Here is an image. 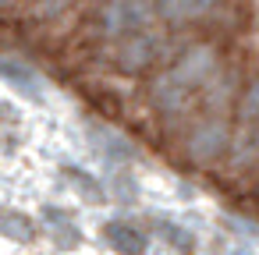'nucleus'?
Returning a JSON list of instances; mask_svg holds the SVG:
<instances>
[{
    "label": "nucleus",
    "mask_w": 259,
    "mask_h": 255,
    "mask_svg": "<svg viewBox=\"0 0 259 255\" xmlns=\"http://www.w3.org/2000/svg\"><path fill=\"white\" fill-rule=\"evenodd\" d=\"M227 142H231V124H227V117H206V121H199L192 131H188V142H185V149H188V160L192 163H213L220 152H227Z\"/></svg>",
    "instance_id": "f257e3e1"
},
{
    "label": "nucleus",
    "mask_w": 259,
    "mask_h": 255,
    "mask_svg": "<svg viewBox=\"0 0 259 255\" xmlns=\"http://www.w3.org/2000/svg\"><path fill=\"white\" fill-rule=\"evenodd\" d=\"M227 163H231V170L259 167V121H255V124H241L238 131H231Z\"/></svg>",
    "instance_id": "7ed1b4c3"
},
{
    "label": "nucleus",
    "mask_w": 259,
    "mask_h": 255,
    "mask_svg": "<svg viewBox=\"0 0 259 255\" xmlns=\"http://www.w3.org/2000/svg\"><path fill=\"white\" fill-rule=\"evenodd\" d=\"M234 255H248V251H234Z\"/></svg>",
    "instance_id": "9d476101"
},
{
    "label": "nucleus",
    "mask_w": 259,
    "mask_h": 255,
    "mask_svg": "<svg viewBox=\"0 0 259 255\" xmlns=\"http://www.w3.org/2000/svg\"><path fill=\"white\" fill-rule=\"evenodd\" d=\"M110 237H114V244H117V248H121L124 255H139V251H142V244H146V241H142V237H139L135 230H128V227L114 230Z\"/></svg>",
    "instance_id": "6e6552de"
},
{
    "label": "nucleus",
    "mask_w": 259,
    "mask_h": 255,
    "mask_svg": "<svg viewBox=\"0 0 259 255\" xmlns=\"http://www.w3.org/2000/svg\"><path fill=\"white\" fill-rule=\"evenodd\" d=\"M220 71V61H217V50L199 43V46H188L181 54V61L174 64V78L185 85V89H206V82Z\"/></svg>",
    "instance_id": "f03ea898"
},
{
    "label": "nucleus",
    "mask_w": 259,
    "mask_h": 255,
    "mask_svg": "<svg viewBox=\"0 0 259 255\" xmlns=\"http://www.w3.org/2000/svg\"><path fill=\"white\" fill-rule=\"evenodd\" d=\"M185 96H188V89L174 78V75H163L156 85H153V103L163 110V114H174V110H181L185 107Z\"/></svg>",
    "instance_id": "39448f33"
},
{
    "label": "nucleus",
    "mask_w": 259,
    "mask_h": 255,
    "mask_svg": "<svg viewBox=\"0 0 259 255\" xmlns=\"http://www.w3.org/2000/svg\"><path fill=\"white\" fill-rule=\"evenodd\" d=\"M220 0H163V15L174 22H199L217 11Z\"/></svg>",
    "instance_id": "20e7f679"
},
{
    "label": "nucleus",
    "mask_w": 259,
    "mask_h": 255,
    "mask_svg": "<svg viewBox=\"0 0 259 255\" xmlns=\"http://www.w3.org/2000/svg\"><path fill=\"white\" fill-rule=\"evenodd\" d=\"M227 230H231V234H238V237H245V241H252V244H259V227H255L252 220L231 216V220H227Z\"/></svg>",
    "instance_id": "1a4fd4ad"
},
{
    "label": "nucleus",
    "mask_w": 259,
    "mask_h": 255,
    "mask_svg": "<svg viewBox=\"0 0 259 255\" xmlns=\"http://www.w3.org/2000/svg\"><path fill=\"white\" fill-rule=\"evenodd\" d=\"M149 57H153V46H149L146 39H132V43L121 50V68L139 71L142 64H149Z\"/></svg>",
    "instance_id": "0eeeda50"
},
{
    "label": "nucleus",
    "mask_w": 259,
    "mask_h": 255,
    "mask_svg": "<svg viewBox=\"0 0 259 255\" xmlns=\"http://www.w3.org/2000/svg\"><path fill=\"white\" fill-rule=\"evenodd\" d=\"M238 121L241 124H255L259 121V75L248 82V89L238 99Z\"/></svg>",
    "instance_id": "423d86ee"
}]
</instances>
